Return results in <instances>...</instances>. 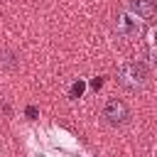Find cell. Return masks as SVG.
<instances>
[{
  "instance_id": "cell-1",
  "label": "cell",
  "mask_w": 157,
  "mask_h": 157,
  "mask_svg": "<svg viewBox=\"0 0 157 157\" xmlns=\"http://www.w3.org/2000/svg\"><path fill=\"white\" fill-rule=\"evenodd\" d=\"M147 76H150V71H147V66H145L142 61H130V64H125V66L118 71V81H120L125 88H130V91L145 86Z\"/></svg>"
},
{
  "instance_id": "cell-2",
  "label": "cell",
  "mask_w": 157,
  "mask_h": 157,
  "mask_svg": "<svg viewBox=\"0 0 157 157\" xmlns=\"http://www.w3.org/2000/svg\"><path fill=\"white\" fill-rule=\"evenodd\" d=\"M103 118H105L110 125H125L128 118H130V108H128L120 98H108L105 105H103Z\"/></svg>"
},
{
  "instance_id": "cell-3",
  "label": "cell",
  "mask_w": 157,
  "mask_h": 157,
  "mask_svg": "<svg viewBox=\"0 0 157 157\" xmlns=\"http://www.w3.org/2000/svg\"><path fill=\"white\" fill-rule=\"evenodd\" d=\"M115 29H118L120 37L135 39V37L142 32V25H140V20H137L132 12H118V17H115Z\"/></svg>"
},
{
  "instance_id": "cell-4",
  "label": "cell",
  "mask_w": 157,
  "mask_h": 157,
  "mask_svg": "<svg viewBox=\"0 0 157 157\" xmlns=\"http://www.w3.org/2000/svg\"><path fill=\"white\" fill-rule=\"evenodd\" d=\"M130 12L142 20L155 17V0H130Z\"/></svg>"
},
{
  "instance_id": "cell-5",
  "label": "cell",
  "mask_w": 157,
  "mask_h": 157,
  "mask_svg": "<svg viewBox=\"0 0 157 157\" xmlns=\"http://www.w3.org/2000/svg\"><path fill=\"white\" fill-rule=\"evenodd\" d=\"M17 64H20V59H17V54L15 52H0V66H5V69H17Z\"/></svg>"
},
{
  "instance_id": "cell-6",
  "label": "cell",
  "mask_w": 157,
  "mask_h": 157,
  "mask_svg": "<svg viewBox=\"0 0 157 157\" xmlns=\"http://www.w3.org/2000/svg\"><path fill=\"white\" fill-rule=\"evenodd\" d=\"M81 93H83V83L78 81V83H74V86H71V96H81Z\"/></svg>"
},
{
  "instance_id": "cell-7",
  "label": "cell",
  "mask_w": 157,
  "mask_h": 157,
  "mask_svg": "<svg viewBox=\"0 0 157 157\" xmlns=\"http://www.w3.org/2000/svg\"><path fill=\"white\" fill-rule=\"evenodd\" d=\"M25 113H27V118H34V115H37V108H34V105H29Z\"/></svg>"
}]
</instances>
